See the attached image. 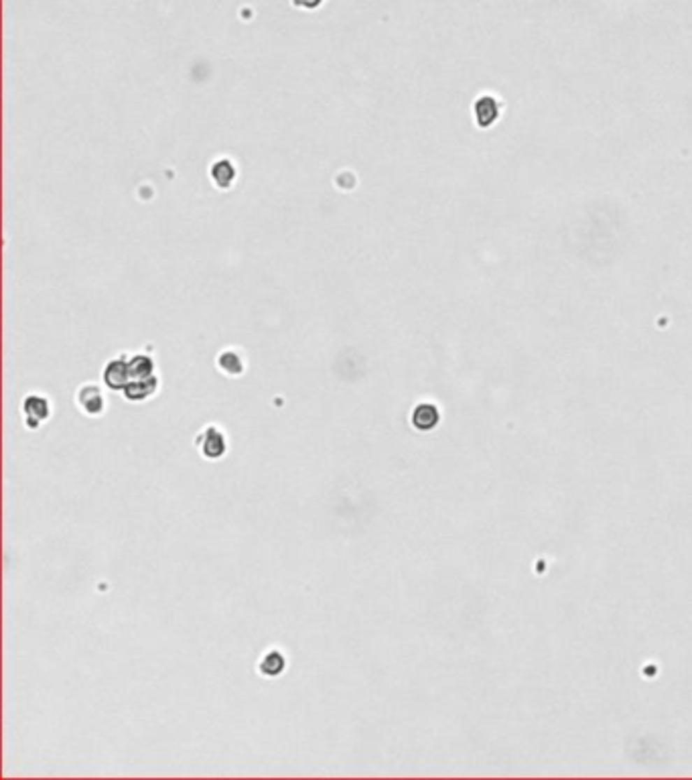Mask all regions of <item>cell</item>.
Returning a JSON list of instances; mask_svg holds the SVG:
<instances>
[{"mask_svg": "<svg viewBox=\"0 0 692 780\" xmlns=\"http://www.w3.org/2000/svg\"><path fill=\"white\" fill-rule=\"evenodd\" d=\"M195 447L206 460H219L228 449V441L217 427L210 425L195 437Z\"/></svg>", "mask_w": 692, "mask_h": 780, "instance_id": "1", "label": "cell"}, {"mask_svg": "<svg viewBox=\"0 0 692 780\" xmlns=\"http://www.w3.org/2000/svg\"><path fill=\"white\" fill-rule=\"evenodd\" d=\"M128 362H130L128 356H118V358L110 360L106 364L104 382L108 388H112V390H124L126 386H128V382L132 380Z\"/></svg>", "mask_w": 692, "mask_h": 780, "instance_id": "2", "label": "cell"}, {"mask_svg": "<svg viewBox=\"0 0 692 780\" xmlns=\"http://www.w3.org/2000/svg\"><path fill=\"white\" fill-rule=\"evenodd\" d=\"M75 401H78L80 411H84L87 417H98V415L104 413V395H102V390L96 384H84V386H80Z\"/></svg>", "mask_w": 692, "mask_h": 780, "instance_id": "3", "label": "cell"}, {"mask_svg": "<svg viewBox=\"0 0 692 780\" xmlns=\"http://www.w3.org/2000/svg\"><path fill=\"white\" fill-rule=\"evenodd\" d=\"M22 413H24V421L29 429H37L51 413L49 409V402L41 395H29L24 402H22Z\"/></svg>", "mask_w": 692, "mask_h": 780, "instance_id": "4", "label": "cell"}, {"mask_svg": "<svg viewBox=\"0 0 692 780\" xmlns=\"http://www.w3.org/2000/svg\"><path fill=\"white\" fill-rule=\"evenodd\" d=\"M157 388H159V378L157 376H148V378L130 380L122 392H124V397L128 401L140 402L148 399V397H152L157 392Z\"/></svg>", "mask_w": 692, "mask_h": 780, "instance_id": "5", "label": "cell"}, {"mask_svg": "<svg viewBox=\"0 0 692 780\" xmlns=\"http://www.w3.org/2000/svg\"><path fill=\"white\" fill-rule=\"evenodd\" d=\"M284 667H287V660H284V654L280 651H268L260 658L258 662V671L260 675L264 676H280L284 673Z\"/></svg>", "mask_w": 692, "mask_h": 780, "instance_id": "6", "label": "cell"}, {"mask_svg": "<svg viewBox=\"0 0 692 780\" xmlns=\"http://www.w3.org/2000/svg\"><path fill=\"white\" fill-rule=\"evenodd\" d=\"M437 423H439V411L435 409V404L422 402V404H419V406L412 411V425H415L417 429H420V431H428V429H433Z\"/></svg>", "mask_w": 692, "mask_h": 780, "instance_id": "7", "label": "cell"}, {"mask_svg": "<svg viewBox=\"0 0 692 780\" xmlns=\"http://www.w3.org/2000/svg\"><path fill=\"white\" fill-rule=\"evenodd\" d=\"M233 177H236V169L231 165V161H215L213 167H211V179L213 183L219 187V190H228L231 183H233Z\"/></svg>", "mask_w": 692, "mask_h": 780, "instance_id": "8", "label": "cell"}, {"mask_svg": "<svg viewBox=\"0 0 692 780\" xmlns=\"http://www.w3.org/2000/svg\"><path fill=\"white\" fill-rule=\"evenodd\" d=\"M217 368H219L224 374L240 376L242 370H244V358H242L236 350H224V352L217 356Z\"/></svg>", "mask_w": 692, "mask_h": 780, "instance_id": "9", "label": "cell"}, {"mask_svg": "<svg viewBox=\"0 0 692 780\" xmlns=\"http://www.w3.org/2000/svg\"><path fill=\"white\" fill-rule=\"evenodd\" d=\"M128 366H130V376H132V380L154 376V360L147 356V354H134V356H130Z\"/></svg>", "mask_w": 692, "mask_h": 780, "instance_id": "10", "label": "cell"}, {"mask_svg": "<svg viewBox=\"0 0 692 780\" xmlns=\"http://www.w3.org/2000/svg\"><path fill=\"white\" fill-rule=\"evenodd\" d=\"M475 114H477V122L482 127H489L498 118V104L493 102V98L483 96L482 100L475 104Z\"/></svg>", "mask_w": 692, "mask_h": 780, "instance_id": "11", "label": "cell"}]
</instances>
